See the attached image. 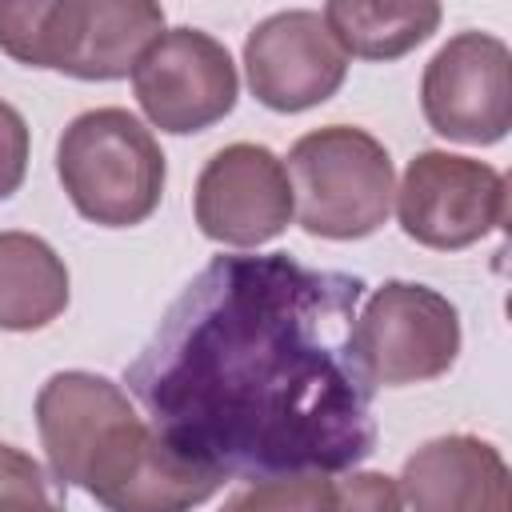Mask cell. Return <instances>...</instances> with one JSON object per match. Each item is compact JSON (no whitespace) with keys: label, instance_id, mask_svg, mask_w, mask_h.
I'll return each mask as SVG.
<instances>
[{"label":"cell","instance_id":"obj_1","mask_svg":"<svg viewBox=\"0 0 512 512\" xmlns=\"http://www.w3.org/2000/svg\"><path fill=\"white\" fill-rule=\"evenodd\" d=\"M364 280L284 252L216 256L128 364L148 424L220 480L348 472L376 448L352 352Z\"/></svg>","mask_w":512,"mask_h":512},{"label":"cell","instance_id":"obj_2","mask_svg":"<svg viewBox=\"0 0 512 512\" xmlns=\"http://www.w3.org/2000/svg\"><path fill=\"white\" fill-rule=\"evenodd\" d=\"M36 428L52 476L84 488L108 512H192L224 484L92 372H56L36 396Z\"/></svg>","mask_w":512,"mask_h":512},{"label":"cell","instance_id":"obj_3","mask_svg":"<svg viewBox=\"0 0 512 512\" xmlns=\"http://www.w3.org/2000/svg\"><path fill=\"white\" fill-rule=\"evenodd\" d=\"M160 36L164 8L148 0H0V48L76 80L128 76Z\"/></svg>","mask_w":512,"mask_h":512},{"label":"cell","instance_id":"obj_4","mask_svg":"<svg viewBox=\"0 0 512 512\" xmlns=\"http://www.w3.org/2000/svg\"><path fill=\"white\" fill-rule=\"evenodd\" d=\"M56 172L76 212L100 228L148 220L164 192V152L124 108L76 116L56 144Z\"/></svg>","mask_w":512,"mask_h":512},{"label":"cell","instance_id":"obj_5","mask_svg":"<svg viewBox=\"0 0 512 512\" xmlns=\"http://www.w3.org/2000/svg\"><path fill=\"white\" fill-rule=\"evenodd\" d=\"M292 216L324 240L372 236L392 212V160L364 128L332 124L300 136L288 152Z\"/></svg>","mask_w":512,"mask_h":512},{"label":"cell","instance_id":"obj_6","mask_svg":"<svg viewBox=\"0 0 512 512\" xmlns=\"http://www.w3.org/2000/svg\"><path fill=\"white\" fill-rule=\"evenodd\" d=\"M352 352L372 388L424 384L452 368L460 352V316L440 292L388 280L368 296L364 312H356Z\"/></svg>","mask_w":512,"mask_h":512},{"label":"cell","instance_id":"obj_7","mask_svg":"<svg viewBox=\"0 0 512 512\" xmlns=\"http://www.w3.org/2000/svg\"><path fill=\"white\" fill-rule=\"evenodd\" d=\"M508 188L504 176L480 160L452 152H420L396 188L400 228L440 252L468 248L504 224Z\"/></svg>","mask_w":512,"mask_h":512},{"label":"cell","instance_id":"obj_8","mask_svg":"<svg viewBox=\"0 0 512 512\" xmlns=\"http://www.w3.org/2000/svg\"><path fill=\"white\" fill-rule=\"evenodd\" d=\"M144 116L160 132H204L236 104V64L220 40L200 28H172L148 44L132 68Z\"/></svg>","mask_w":512,"mask_h":512},{"label":"cell","instance_id":"obj_9","mask_svg":"<svg viewBox=\"0 0 512 512\" xmlns=\"http://www.w3.org/2000/svg\"><path fill=\"white\" fill-rule=\"evenodd\" d=\"M428 124L460 144H496L512 124V56L488 32L452 36L424 68Z\"/></svg>","mask_w":512,"mask_h":512},{"label":"cell","instance_id":"obj_10","mask_svg":"<svg viewBox=\"0 0 512 512\" xmlns=\"http://www.w3.org/2000/svg\"><path fill=\"white\" fill-rule=\"evenodd\" d=\"M252 96L272 112H304L336 96L348 56L320 12L292 8L260 20L244 40Z\"/></svg>","mask_w":512,"mask_h":512},{"label":"cell","instance_id":"obj_11","mask_svg":"<svg viewBox=\"0 0 512 512\" xmlns=\"http://www.w3.org/2000/svg\"><path fill=\"white\" fill-rule=\"evenodd\" d=\"M292 220V184L284 164L260 144L220 148L196 180V224L208 240L256 248Z\"/></svg>","mask_w":512,"mask_h":512},{"label":"cell","instance_id":"obj_12","mask_svg":"<svg viewBox=\"0 0 512 512\" xmlns=\"http://www.w3.org/2000/svg\"><path fill=\"white\" fill-rule=\"evenodd\" d=\"M412 512H512L508 464L476 436H440L416 448L400 472Z\"/></svg>","mask_w":512,"mask_h":512},{"label":"cell","instance_id":"obj_13","mask_svg":"<svg viewBox=\"0 0 512 512\" xmlns=\"http://www.w3.org/2000/svg\"><path fill=\"white\" fill-rule=\"evenodd\" d=\"M68 308V268L32 232H0V328L32 332Z\"/></svg>","mask_w":512,"mask_h":512},{"label":"cell","instance_id":"obj_14","mask_svg":"<svg viewBox=\"0 0 512 512\" xmlns=\"http://www.w3.org/2000/svg\"><path fill=\"white\" fill-rule=\"evenodd\" d=\"M324 24L344 48L360 60H396L424 44L440 24V4L432 0H332L324 4Z\"/></svg>","mask_w":512,"mask_h":512},{"label":"cell","instance_id":"obj_15","mask_svg":"<svg viewBox=\"0 0 512 512\" xmlns=\"http://www.w3.org/2000/svg\"><path fill=\"white\" fill-rule=\"evenodd\" d=\"M336 484L324 476H284V480H256L236 492L224 512H332Z\"/></svg>","mask_w":512,"mask_h":512},{"label":"cell","instance_id":"obj_16","mask_svg":"<svg viewBox=\"0 0 512 512\" xmlns=\"http://www.w3.org/2000/svg\"><path fill=\"white\" fill-rule=\"evenodd\" d=\"M0 512H64L56 480L8 444H0Z\"/></svg>","mask_w":512,"mask_h":512},{"label":"cell","instance_id":"obj_17","mask_svg":"<svg viewBox=\"0 0 512 512\" xmlns=\"http://www.w3.org/2000/svg\"><path fill=\"white\" fill-rule=\"evenodd\" d=\"M332 512H404V496L396 480L380 472H356L336 488Z\"/></svg>","mask_w":512,"mask_h":512},{"label":"cell","instance_id":"obj_18","mask_svg":"<svg viewBox=\"0 0 512 512\" xmlns=\"http://www.w3.org/2000/svg\"><path fill=\"white\" fill-rule=\"evenodd\" d=\"M28 172V124L24 116L0 100V200H8Z\"/></svg>","mask_w":512,"mask_h":512}]
</instances>
